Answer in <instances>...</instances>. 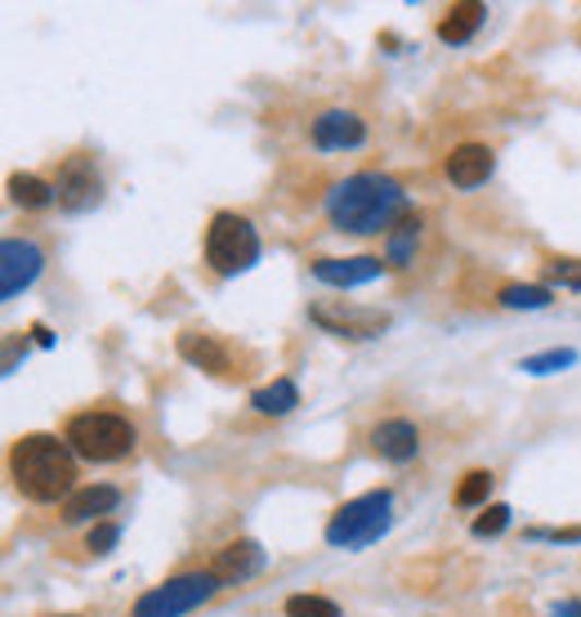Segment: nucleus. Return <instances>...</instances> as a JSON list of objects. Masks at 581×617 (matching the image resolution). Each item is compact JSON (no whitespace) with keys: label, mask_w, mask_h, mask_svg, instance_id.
I'll return each instance as SVG.
<instances>
[{"label":"nucleus","mask_w":581,"mask_h":617,"mask_svg":"<svg viewBox=\"0 0 581 617\" xmlns=\"http://www.w3.org/2000/svg\"><path fill=\"white\" fill-rule=\"evenodd\" d=\"M555 617H581V604L568 600V604H555Z\"/></svg>","instance_id":"29"},{"label":"nucleus","mask_w":581,"mask_h":617,"mask_svg":"<svg viewBox=\"0 0 581 617\" xmlns=\"http://www.w3.org/2000/svg\"><path fill=\"white\" fill-rule=\"evenodd\" d=\"M179 354L192 363V367H202V371H215V376H228L233 363L224 354V345L215 336H198V331H183L179 336Z\"/></svg>","instance_id":"16"},{"label":"nucleus","mask_w":581,"mask_h":617,"mask_svg":"<svg viewBox=\"0 0 581 617\" xmlns=\"http://www.w3.org/2000/svg\"><path fill=\"white\" fill-rule=\"evenodd\" d=\"M309 139L322 153H345V149H358L367 139V121L358 112H345V108H327L309 121Z\"/></svg>","instance_id":"9"},{"label":"nucleus","mask_w":581,"mask_h":617,"mask_svg":"<svg viewBox=\"0 0 581 617\" xmlns=\"http://www.w3.org/2000/svg\"><path fill=\"white\" fill-rule=\"evenodd\" d=\"M63 439L76 452V461L112 465V461H126L134 452V425L117 412H76L68 420Z\"/></svg>","instance_id":"3"},{"label":"nucleus","mask_w":581,"mask_h":617,"mask_svg":"<svg viewBox=\"0 0 581 617\" xmlns=\"http://www.w3.org/2000/svg\"><path fill=\"white\" fill-rule=\"evenodd\" d=\"M572 363H577L572 349H550V354H537V358H523V371H532V376H550V371L572 367Z\"/></svg>","instance_id":"24"},{"label":"nucleus","mask_w":581,"mask_h":617,"mask_svg":"<svg viewBox=\"0 0 581 617\" xmlns=\"http://www.w3.org/2000/svg\"><path fill=\"white\" fill-rule=\"evenodd\" d=\"M286 617H341V604L327 600V595H290Z\"/></svg>","instance_id":"22"},{"label":"nucleus","mask_w":581,"mask_h":617,"mask_svg":"<svg viewBox=\"0 0 581 617\" xmlns=\"http://www.w3.org/2000/svg\"><path fill=\"white\" fill-rule=\"evenodd\" d=\"M527 537H532V542H581V529H564V533H550V529H532Z\"/></svg>","instance_id":"28"},{"label":"nucleus","mask_w":581,"mask_h":617,"mask_svg":"<svg viewBox=\"0 0 581 617\" xmlns=\"http://www.w3.org/2000/svg\"><path fill=\"white\" fill-rule=\"evenodd\" d=\"M10 479L27 501H68L76 493V452L68 448V439L27 435L10 448Z\"/></svg>","instance_id":"2"},{"label":"nucleus","mask_w":581,"mask_h":617,"mask_svg":"<svg viewBox=\"0 0 581 617\" xmlns=\"http://www.w3.org/2000/svg\"><path fill=\"white\" fill-rule=\"evenodd\" d=\"M443 175L456 188L488 183V175H493V149L488 144H461V149H452L448 162H443Z\"/></svg>","instance_id":"14"},{"label":"nucleus","mask_w":581,"mask_h":617,"mask_svg":"<svg viewBox=\"0 0 581 617\" xmlns=\"http://www.w3.org/2000/svg\"><path fill=\"white\" fill-rule=\"evenodd\" d=\"M117 542H121V524H94L90 537H85V550L90 555H108Z\"/></svg>","instance_id":"26"},{"label":"nucleus","mask_w":581,"mask_h":617,"mask_svg":"<svg viewBox=\"0 0 581 617\" xmlns=\"http://www.w3.org/2000/svg\"><path fill=\"white\" fill-rule=\"evenodd\" d=\"M555 296H550V287H506L501 292V305L506 309H546Z\"/></svg>","instance_id":"23"},{"label":"nucleus","mask_w":581,"mask_h":617,"mask_svg":"<svg viewBox=\"0 0 581 617\" xmlns=\"http://www.w3.org/2000/svg\"><path fill=\"white\" fill-rule=\"evenodd\" d=\"M55 202L63 211H85L99 202V170H94L90 157H68L59 166V179H55Z\"/></svg>","instance_id":"10"},{"label":"nucleus","mask_w":581,"mask_h":617,"mask_svg":"<svg viewBox=\"0 0 581 617\" xmlns=\"http://www.w3.org/2000/svg\"><path fill=\"white\" fill-rule=\"evenodd\" d=\"M224 586V578L215 568H192V573H179L162 586H153L149 595L134 600V617H183L192 608H202L206 600H215Z\"/></svg>","instance_id":"6"},{"label":"nucleus","mask_w":581,"mask_h":617,"mask_svg":"<svg viewBox=\"0 0 581 617\" xmlns=\"http://www.w3.org/2000/svg\"><path fill=\"white\" fill-rule=\"evenodd\" d=\"M384 269L380 256H349V260H313V277L327 282V287H363V282H376Z\"/></svg>","instance_id":"11"},{"label":"nucleus","mask_w":581,"mask_h":617,"mask_svg":"<svg viewBox=\"0 0 581 617\" xmlns=\"http://www.w3.org/2000/svg\"><path fill=\"white\" fill-rule=\"evenodd\" d=\"M384 237H390V242H384V264H390V269H407L412 256H416V242H420V219L407 215V219H399Z\"/></svg>","instance_id":"18"},{"label":"nucleus","mask_w":581,"mask_h":617,"mask_svg":"<svg viewBox=\"0 0 581 617\" xmlns=\"http://www.w3.org/2000/svg\"><path fill=\"white\" fill-rule=\"evenodd\" d=\"M309 318L318 327H327L331 336H349V341H371L380 336L384 327H390V313H380V309H358V305H345V300H335V305H313Z\"/></svg>","instance_id":"8"},{"label":"nucleus","mask_w":581,"mask_h":617,"mask_svg":"<svg viewBox=\"0 0 581 617\" xmlns=\"http://www.w3.org/2000/svg\"><path fill=\"white\" fill-rule=\"evenodd\" d=\"M390 488L363 493L354 501H345L327 519V546H345V550H363L371 542H380V533L390 529Z\"/></svg>","instance_id":"4"},{"label":"nucleus","mask_w":581,"mask_h":617,"mask_svg":"<svg viewBox=\"0 0 581 617\" xmlns=\"http://www.w3.org/2000/svg\"><path fill=\"white\" fill-rule=\"evenodd\" d=\"M121 506V493L112 484H85L63 501V524H94Z\"/></svg>","instance_id":"13"},{"label":"nucleus","mask_w":581,"mask_h":617,"mask_svg":"<svg viewBox=\"0 0 581 617\" xmlns=\"http://www.w3.org/2000/svg\"><path fill=\"white\" fill-rule=\"evenodd\" d=\"M506 524H510V506H488L474 519V537H497L506 533Z\"/></svg>","instance_id":"25"},{"label":"nucleus","mask_w":581,"mask_h":617,"mask_svg":"<svg viewBox=\"0 0 581 617\" xmlns=\"http://www.w3.org/2000/svg\"><path fill=\"white\" fill-rule=\"evenodd\" d=\"M403 206H407L403 183L394 175H380V170H358L327 193V219L354 237L390 233L399 224Z\"/></svg>","instance_id":"1"},{"label":"nucleus","mask_w":581,"mask_h":617,"mask_svg":"<svg viewBox=\"0 0 581 617\" xmlns=\"http://www.w3.org/2000/svg\"><path fill=\"white\" fill-rule=\"evenodd\" d=\"M371 448H376V456L403 465V461H412L420 452V430L403 416H390V420H380L371 430Z\"/></svg>","instance_id":"12"},{"label":"nucleus","mask_w":581,"mask_h":617,"mask_svg":"<svg viewBox=\"0 0 581 617\" xmlns=\"http://www.w3.org/2000/svg\"><path fill=\"white\" fill-rule=\"evenodd\" d=\"M264 568V550L256 546V542H228L220 555H215V573L224 578V582H247V578H256Z\"/></svg>","instance_id":"15"},{"label":"nucleus","mask_w":581,"mask_h":617,"mask_svg":"<svg viewBox=\"0 0 581 617\" xmlns=\"http://www.w3.org/2000/svg\"><path fill=\"white\" fill-rule=\"evenodd\" d=\"M260 260V233L247 215L237 211H220L206 228V264L220 273V277H237L247 273L251 264Z\"/></svg>","instance_id":"5"},{"label":"nucleus","mask_w":581,"mask_h":617,"mask_svg":"<svg viewBox=\"0 0 581 617\" xmlns=\"http://www.w3.org/2000/svg\"><path fill=\"white\" fill-rule=\"evenodd\" d=\"M251 407H256L260 416H286L290 407H300V390H296V381H290V376H277L273 385H264V390L251 394Z\"/></svg>","instance_id":"19"},{"label":"nucleus","mask_w":581,"mask_h":617,"mask_svg":"<svg viewBox=\"0 0 581 617\" xmlns=\"http://www.w3.org/2000/svg\"><path fill=\"white\" fill-rule=\"evenodd\" d=\"M10 198L27 211H40L55 202V183H45L40 175H10Z\"/></svg>","instance_id":"20"},{"label":"nucleus","mask_w":581,"mask_h":617,"mask_svg":"<svg viewBox=\"0 0 581 617\" xmlns=\"http://www.w3.org/2000/svg\"><path fill=\"white\" fill-rule=\"evenodd\" d=\"M40 269H45V251L32 237H5V247H0V300L23 296L40 277Z\"/></svg>","instance_id":"7"},{"label":"nucleus","mask_w":581,"mask_h":617,"mask_svg":"<svg viewBox=\"0 0 581 617\" xmlns=\"http://www.w3.org/2000/svg\"><path fill=\"white\" fill-rule=\"evenodd\" d=\"M550 282L568 292H581V260H550Z\"/></svg>","instance_id":"27"},{"label":"nucleus","mask_w":581,"mask_h":617,"mask_svg":"<svg viewBox=\"0 0 581 617\" xmlns=\"http://www.w3.org/2000/svg\"><path fill=\"white\" fill-rule=\"evenodd\" d=\"M488 493H493V474L488 470H470L465 479H461V488H456V506L461 510H474V506L488 501Z\"/></svg>","instance_id":"21"},{"label":"nucleus","mask_w":581,"mask_h":617,"mask_svg":"<svg viewBox=\"0 0 581 617\" xmlns=\"http://www.w3.org/2000/svg\"><path fill=\"white\" fill-rule=\"evenodd\" d=\"M483 19H488V10L474 5V0H470V5H452V10L439 19V40H448V45H465V40L483 27Z\"/></svg>","instance_id":"17"}]
</instances>
